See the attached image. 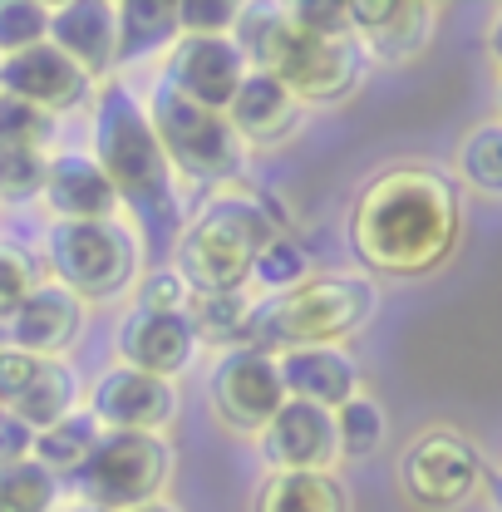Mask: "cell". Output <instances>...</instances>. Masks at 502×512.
<instances>
[{
  "label": "cell",
  "instance_id": "obj_1",
  "mask_svg": "<svg viewBox=\"0 0 502 512\" xmlns=\"http://www.w3.org/2000/svg\"><path fill=\"white\" fill-rule=\"evenodd\" d=\"M463 202L429 163H394L365 183L350 212V247L379 276H429L458 247Z\"/></svg>",
  "mask_w": 502,
  "mask_h": 512
},
{
  "label": "cell",
  "instance_id": "obj_2",
  "mask_svg": "<svg viewBox=\"0 0 502 512\" xmlns=\"http://www.w3.org/2000/svg\"><path fill=\"white\" fill-rule=\"evenodd\" d=\"M94 163L143 222L178 217V178L163 158L148 104L128 84H104L94 99Z\"/></svg>",
  "mask_w": 502,
  "mask_h": 512
},
{
  "label": "cell",
  "instance_id": "obj_3",
  "mask_svg": "<svg viewBox=\"0 0 502 512\" xmlns=\"http://www.w3.org/2000/svg\"><path fill=\"white\" fill-rule=\"evenodd\" d=\"M375 306L379 291L370 276H350V271L311 276L301 291L281 301H256L242 345L261 355H281L291 345H345L375 316Z\"/></svg>",
  "mask_w": 502,
  "mask_h": 512
},
{
  "label": "cell",
  "instance_id": "obj_4",
  "mask_svg": "<svg viewBox=\"0 0 502 512\" xmlns=\"http://www.w3.org/2000/svg\"><path fill=\"white\" fill-rule=\"evenodd\" d=\"M237 45H242L251 69H261L276 84H286L301 104H335L365 74L360 40H320L311 30H301L286 10L242 20V40Z\"/></svg>",
  "mask_w": 502,
  "mask_h": 512
},
{
  "label": "cell",
  "instance_id": "obj_5",
  "mask_svg": "<svg viewBox=\"0 0 502 512\" xmlns=\"http://www.w3.org/2000/svg\"><path fill=\"white\" fill-rule=\"evenodd\" d=\"M276 217L247 197V192H217L197 222L178 242V261L173 271L188 281L192 291H247L251 266L261 247L276 237Z\"/></svg>",
  "mask_w": 502,
  "mask_h": 512
},
{
  "label": "cell",
  "instance_id": "obj_6",
  "mask_svg": "<svg viewBox=\"0 0 502 512\" xmlns=\"http://www.w3.org/2000/svg\"><path fill=\"white\" fill-rule=\"evenodd\" d=\"M148 119H153V133L163 143V158H168L173 178H188V183H227V178H237L242 138L232 133L227 114L192 104V99H183L178 89H168L158 79V89L148 94Z\"/></svg>",
  "mask_w": 502,
  "mask_h": 512
},
{
  "label": "cell",
  "instance_id": "obj_7",
  "mask_svg": "<svg viewBox=\"0 0 502 512\" xmlns=\"http://www.w3.org/2000/svg\"><path fill=\"white\" fill-rule=\"evenodd\" d=\"M178 453L163 434H104L79 468V493L99 512H133L163 503Z\"/></svg>",
  "mask_w": 502,
  "mask_h": 512
},
{
  "label": "cell",
  "instance_id": "obj_8",
  "mask_svg": "<svg viewBox=\"0 0 502 512\" xmlns=\"http://www.w3.org/2000/svg\"><path fill=\"white\" fill-rule=\"evenodd\" d=\"M45 266L79 301H109L138 276V237L124 222H55L45 237Z\"/></svg>",
  "mask_w": 502,
  "mask_h": 512
},
{
  "label": "cell",
  "instance_id": "obj_9",
  "mask_svg": "<svg viewBox=\"0 0 502 512\" xmlns=\"http://www.w3.org/2000/svg\"><path fill=\"white\" fill-rule=\"evenodd\" d=\"M483 483H488L483 448L458 429H424L399 453V488L424 512L463 508L483 493Z\"/></svg>",
  "mask_w": 502,
  "mask_h": 512
},
{
  "label": "cell",
  "instance_id": "obj_10",
  "mask_svg": "<svg viewBox=\"0 0 502 512\" xmlns=\"http://www.w3.org/2000/svg\"><path fill=\"white\" fill-rule=\"evenodd\" d=\"M286 380H281V365L276 355H261V350H227L212 370V409L227 429L237 434H261L281 409H286Z\"/></svg>",
  "mask_w": 502,
  "mask_h": 512
},
{
  "label": "cell",
  "instance_id": "obj_11",
  "mask_svg": "<svg viewBox=\"0 0 502 512\" xmlns=\"http://www.w3.org/2000/svg\"><path fill=\"white\" fill-rule=\"evenodd\" d=\"M178 384L114 365L89 389V414L104 434H168L178 419Z\"/></svg>",
  "mask_w": 502,
  "mask_h": 512
},
{
  "label": "cell",
  "instance_id": "obj_12",
  "mask_svg": "<svg viewBox=\"0 0 502 512\" xmlns=\"http://www.w3.org/2000/svg\"><path fill=\"white\" fill-rule=\"evenodd\" d=\"M247 69L251 64L237 45V35H178V45L168 50V64H163V84L202 109L227 114Z\"/></svg>",
  "mask_w": 502,
  "mask_h": 512
},
{
  "label": "cell",
  "instance_id": "obj_13",
  "mask_svg": "<svg viewBox=\"0 0 502 512\" xmlns=\"http://www.w3.org/2000/svg\"><path fill=\"white\" fill-rule=\"evenodd\" d=\"M350 25L365 50V60L379 64H414L439 35V5L424 0H350Z\"/></svg>",
  "mask_w": 502,
  "mask_h": 512
},
{
  "label": "cell",
  "instance_id": "obj_14",
  "mask_svg": "<svg viewBox=\"0 0 502 512\" xmlns=\"http://www.w3.org/2000/svg\"><path fill=\"white\" fill-rule=\"evenodd\" d=\"M256 439H261V458L271 463V473H330L340 463L335 414L301 404V399H286V409Z\"/></svg>",
  "mask_w": 502,
  "mask_h": 512
},
{
  "label": "cell",
  "instance_id": "obj_15",
  "mask_svg": "<svg viewBox=\"0 0 502 512\" xmlns=\"http://www.w3.org/2000/svg\"><path fill=\"white\" fill-rule=\"evenodd\" d=\"M89 89H94V79L74 60H64L50 40L35 45V50H20V55H10L0 64V94L25 99V104L45 109L50 119L64 114V109H79L89 99Z\"/></svg>",
  "mask_w": 502,
  "mask_h": 512
},
{
  "label": "cell",
  "instance_id": "obj_16",
  "mask_svg": "<svg viewBox=\"0 0 502 512\" xmlns=\"http://www.w3.org/2000/svg\"><path fill=\"white\" fill-rule=\"evenodd\" d=\"M276 365H281L286 394L315 409L335 414L340 404L360 394V360L345 345H291L276 355Z\"/></svg>",
  "mask_w": 502,
  "mask_h": 512
},
{
  "label": "cell",
  "instance_id": "obj_17",
  "mask_svg": "<svg viewBox=\"0 0 502 512\" xmlns=\"http://www.w3.org/2000/svg\"><path fill=\"white\" fill-rule=\"evenodd\" d=\"M50 45L74 60L89 79L119 64V5L104 0H64L50 10Z\"/></svg>",
  "mask_w": 502,
  "mask_h": 512
},
{
  "label": "cell",
  "instance_id": "obj_18",
  "mask_svg": "<svg viewBox=\"0 0 502 512\" xmlns=\"http://www.w3.org/2000/svg\"><path fill=\"white\" fill-rule=\"evenodd\" d=\"M301 109H306V104H301L286 84H276V79L261 74V69H247L237 99L227 104V124L242 138V148H281V143L296 138Z\"/></svg>",
  "mask_w": 502,
  "mask_h": 512
},
{
  "label": "cell",
  "instance_id": "obj_19",
  "mask_svg": "<svg viewBox=\"0 0 502 512\" xmlns=\"http://www.w3.org/2000/svg\"><path fill=\"white\" fill-rule=\"evenodd\" d=\"M79 330H84V301L69 296L55 281H40V291L5 320V340L25 355H40V360H60L79 340Z\"/></svg>",
  "mask_w": 502,
  "mask_h": 512
},
{
  "label": "cell",
  "instance_id": "obj_20",
  "mask_svg": "<svg viewBox=\"0 0 502 512\" xmlns=\"http://www.w3.org/2000/svg\"><path fill=\"white\" fill-rule=\"evenodd\" d=\"M45 202L55 222H119V192L94 153H60L45 173Z\"/></svg>",
  "mask_w": 502,
  "mask_h": 512
},
{
  "label": "cell",
  "instance_id": "obj_21",
  "mask_svg": "<svg viewBox=\"0 0 502 512\" xmlns=\"http://www.w3.org/2000/svg\"><path fill=\"white\" fill-rule=\"evenodd\" d=\"M197 335H192L188 316H153V311H133L119 325V365L173 380L178 370H188Z\"/></svg>",
  "mask_w": 502,
  "mask_h": 512
},
{
  "label": "cell",
  "instance_id": "obj_22",
  "mask_svg": "<svg viewBox=\"0 0 502 512\" xmlns=\"http://www.w3.org/2000/svg\"><path fill=\"white\" fill-rule=\"evenodd\" d=\"M251 512H350V498L335 473H271Z\"/></svg>",
  "mask_w": 502,
  "mask_h": 512
},
{
  "label": "cell",
  "instance_id": "obj_23",
  "mask_svg": "<svg viewBox=\"0 0 502 512\" xmlns=\"http://www.w3.org/2000/svg\"><path fill=\"white\" fill-rule=\"evenodd\" d=\"M178 5L168 0H124L119 5V64L148 60V55H168L178 45Z\"/></svg>",
  "mask_w": 502,
  "mask_h": 512
},
{
  "label": "cell",
  "instance_id": "obj_24",
  "mask_svg": "<svg viewBox=\"0 0 502 512\" xmlns=\"http://www.w3.org/2000/svg\"><path fill=\"white\" fill-rule=\"evenodd\" d=\"M251 306L256 301H247L242 291H192L183 316H188L197 345H232V350H242Z\"/></svg>",
  "mask_w": 502,
  "mask_h": 512
},
{
  "label": "cell",
  "instance_id": "obj_25",
  "mask_svg": "<svg viewBox=\"0 0 502 512\" xmlns=\"http://www.w3.org/2000/svg\"><path fill=\"white\" fill-rule=\"evenodd\" d=\"M99 439H104L99 419H94L89 409H74V414L60 419L55 429L35 434V463H40L50 478H64V473L79 478V468L89 463V453L99 448Z\"/></svg>",
  "mask_w": 502,
  "mask_h": 512
},
{
  "label": "cell",
  "instance_id": "obj_26",
  "mask_svg": "<svg viewBox=\"0 0 502 512\" xmlns=\"http://www.w3.org/2000/svg\"><path fill=\"white\" fill-rule=\"evenodd\" d=\"M453 173L478 197H502V119H483L458 138Z\"/></svg>",
  "mask_w": 502,
  "mask_h": 512
},
{
  "label": "cell",
  "instance_id": "obj_27",
  "mask_svg": "<svg viewBox=\"0 0 502 512\" xmlns=\"http://www.w3.org/2000/svg\"><path fill=\"white\" fill-rule=\"evenodd\" d=\"M74 375H69V365L64 360H45L40 365V375L30 380V389L10 404L35 434H45V429H55L60 419H69L74 414Z\"/></svg>",
  "mask_w": 502,
  "mask_h": 512
},
{
  "label": "cell",
  "instance_id": "obj_28",
  "mask_svg": "<svg viewBox=\"0 0 502 512\" xmlns=\"http://www.w3.org/2000/svg\"><path fill=\"white\" fill-rule=\"evenodd\" d=\"M306 281H311V256H306V247H301L296 237L276 232V237L261 247V256H256L247 286L266 291V301H281V296L301 291Z\"/></svg>",
  "mask_w": 502,
  "mask_h": 512
},
{
  "label": "cell",
  "instance_id": "obj_29",
  "mask_svg": "<svg viewBox=\"0 0 502 512\" xmlns=\"http://www.w3.org/2000/svg\"><path fill=\"white\" fill-rule=\"evenodd\" d=\"M389 434V419H384V404L370 394H355L350 404L335 409V439H340V458H370L379 453Z\"/></svg>",
  "mask_w": 502,
  "mask_h": 512
},
{
  "label": "cell",
  "instance_id": "obj_30",
  "mask_svg": "<svg viewBox=\"0 0 502 512\" xmlns=\"http://www.w3.org/2000/svg\"><path fill=\"white\" fill-rule=\"evenodd\" d=\"M55 483L35 458L0 468V512H55Z\"/></svg>",
  "mask_w": 502,
  "mask_h": 512
},
{
  "label": "cell",
  "instance_id": "obj_31",
  "mask_svg": "<svg viewBox=\"0 0 502 512\" xmlns=\"http://www.w3.org/2000/svg\"><path fill=\"white\" fill-rule=\"evenodd\" d=\"M50 40V5L35 0H0V60L35 50Z\"/></svg>",
  "mask_w": 502,
  "mask_h": 512
},
{
  "label": "cell",
  "instance_id": "obj_32",
  "mask_svg": "<svg viewBox=\"0 0 502 512\" xmlns=\"http://www.w3.org/2000/svg\"><path fill=\"white\" fill-rule=\"evenodd\" d=\"M50 158L40 148H0V202H30L45 192Z\"/></svg>",
  "mask_w": 502,
  "mask_h": 512
},
{
  "label": "cell",
  "instance_id": "obj_33",
  "mask_svg": "<svg viewBox=\"0 0 502 512\" xmlns=\"http://www.w3.org/2000/svg\"><path fill=\"white\" fill-rule=\"evenodd\" d=\"M35 291H40V261L15 242H0V316L10 320Z\"/></svg>",
  "mask_w": 502,
  "mask_h": 512
},
{
  "label": "cell",
  "instance_id": "obj_34",
  "mask_svg": "<svg viewBox=\"0 0 502 512\" xmlns=\"http://www.w3.org/2000/svg\"><path fill=\"white\" fill-rule=\"evenodd\" d=\"M50 128H55V119H50L45 109L0 94V148H40V153H45Z\"/></svg>",
  "mask_w": 502,
  "mask_h": 512
},
{
  "label": "cell",
  "instance_id": "obj_35",
  "mask_svg": "<svg viewBox=\"0 0 502 512\" xmlns=\"http://www.w3.org/2000/svg\"><path fill=\"white\" fill-rule=\"evenodd\" d=\"M178 30L183 35H237L242 30V5H232V0H183L178 5Z\"/></svg>",
  "mask_w": 502,
  "mask_h": 512
},
{
  "label": "cell",
  "instance_id": "obj_36",
  "mask_svg": "<svg viewBox=\"0 0 502 512\" xmlns=\"http://www.w3.org/2000/svg\"><path fill=\"white\" fill-rule=\"evenodd\" d=\"M192 286L168 266V271H148L138 281V311H153V316H183L188 311Z\"/></svg>",
  "mask_w": 502,
  "mask_h": 512
},
{
  "label": "cell",
  "instance_id": "obj_37",
  "mask_svg": "<svg viewBox=\"0 0 502 512\" xmlns=\"http://www.w3.org/2000/svg\"><path fill=\"white\" fill-rule=\"evenodd\" d=\"M301 30H311L320 40H355V25H350V5L340 0H296L286 10Z\"/></svg>",
  "mask_w": 502,
  "mask_h": 512
},
{
  "label": "cell",
  "instance_id": "obj_38",
  "mask_svg": "<svg viewBox=\"0 0 502 512\" xmlns=\"http://www.w3.org/2000/svg\"><path fill=\"white\" fill-rule=\"evenodd\" d=\"M30 458H35V429L15 409H0V468L30 463Z\"/></svg>",
  "mask_w": 502,
  "mask_h": 512
},
{
  "label": "cell",
  "instance_id": "obj_39",
  "mask_svg": "<svg viewBox=\"0 0 502 512\" xmlns=\"http://www.w3.org/2000/svg\"><path fill=\"white\" fill-rule=\"evenodd\" d=\"M488 55H493L502 69V5L493 10V20H488Z\"/></svg>",
  "mask_w": 502,
  "mask_h": 512
},
{
  "label": "cell",
  "instance_id": "obj_40",
  "mask_svg": "<svg viewBox=\"0 0 502 512\" xmlns=\"http://www.w3.org/2000/svg\"><path fill=\"white\" fill-rule=\"evenodd\" d=\"M483 493H488V503H493V512H502V473H493V478L483 483Z\"/></svg>",
  "mask_w": 502,
  "mask_h": 512
},
{
  "label": "cell",
  "instance_id": "obj_41",
  "mask_svg": "<svg viewBox=\"0 0 502 512\" xmlns=\"http://www.w3.org/2000/svg\"><path fill=\"white\" fill-rule=\"evenodd\" d=\"M133 512H178V508H173V503L163 498V503H148V508H133Z\"/></svg>",
  "mask_w": 502,
  "mask_h": 512
},
{
  "label": "cell",
  "instance_id": "obj_42",
  "mask_svg": "<svg viewBox=\"0 0 502 512\" xmlns=\"http://www.w3.org/2000/svg\"><path fill=\"white\" fill-rule=\"evenodd\" d=\"M498 119H502V74H498Z\"/></svg>",
  "mask_w": 502,
  "mask_h": 512
},
{
  "label": "cell",
  "instance_id": "obj_43",
  "mask_svg": "<svg viewBox=\"0 0 502 512\" xmlns=\"http://www.w3.org/2000/svg\"><path fill=\"white\" fill-rule=\"evenodd\" d=\"M69 512H99V508H89V503H84V508H69Z\"/></svg>",
  "mask_w": 502,
  "mask_h": 512
},
{
  "label": "cell",
  "instance_id": "obj_44",
  "mask_svg": "<svg viewBox=\"0 0 502 512\" xmlns=\"http://www.w3.org/2000/svg\"><path fill=\"white\" fill-rule=\"evenodd\" d=\"M0 64H5V60H0Z\"/></svg>",
  "mask_w": 502,
  "mask_h": 512
}]
</instances>
